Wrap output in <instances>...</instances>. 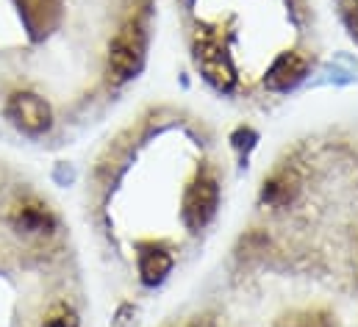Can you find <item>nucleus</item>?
I'll return each instance as SVG.
<instances>
[{"label":"nucleus","instance_id":"obj_1","mask_svg":"<svg viewBox=\"0 0 358 327\" xmlns=\"http://www.w3.org/2000/svg\"><path fill=\"white\" fill-rule=\"evenodd\" d=\"M236 197L234 139L189 97L145 103L94 156L87 217L128 289L117 317L183 289L228 231Z\"/></svg>","mask_w":358,"mask_h":327},{"label":"nucleus","instance_id":"obj_2","mask_svg":"<svg viewBox=\"0 0 358 327\" xmlns=\"http://www.w3.org/2000/svg\"><path fill=\"white\" fill-rule=\"evenodd\" d=\"M180 59L220 108L283 111L328 56L322 0H170Z\"/></svg>","mask_w":358,"mask_h":327},{"label":"nucleus","instance_id":"obj_3","mask_svg":"<svg viewBox=\"0 0 358 327\" xmlns=\"http://www.w3.org/2000/svg\"><path fill=\"white\" fill-rule=\"evenodd\" d=\"M325 3H328V11L334 14L339 31L348 36V42L358 53V0H325Z\"/></svg>","mask_w":358,"mask_h":327}]
</instances>
